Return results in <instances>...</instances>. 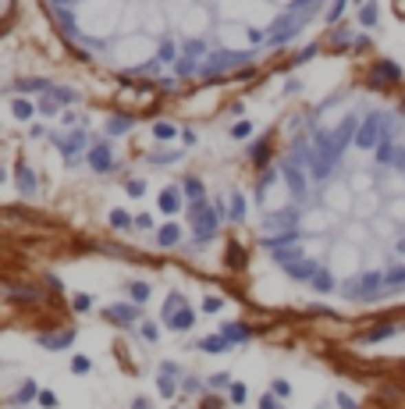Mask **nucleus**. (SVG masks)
I'll return each instance as SVG.
<instances>
[{
	"label": "nucleus",
	"instance_id": "nucleus-1",
	"mask_svg": "<svg viewBox=\"0 0 405 409\" xmlns=\"http://www.w3.org/2000/svg\"><path fill=\"white\" fill-rule=\"evenodd\" d=\"M164 324L171 327V331H188V327L196 324V313L185 306V296L182 292L167 296V302H164Z\"/></svg>",
	"mask_w": 405,
	"mask_h": 409
},
{
	"label": "nucleus",
	"instance_id": "nucleus-2",
	"mask_svg": "<svg viewBox=\"0 0 405 409\" xmlns=\"http://www.w3.org/2000/svg\"><path fill=\"white\" fill-rule=\"evenodd\" d=\"M384 129V114H370V118H362L359 121V132H355V146L359 150H377L380 146V132Z\"/></svg>",
	"mask_w": 405,
	"mask_h": 409
},
{
	"label": "nucleus",
	"instance_id": "nucleus-3",
	"mask_svg": "<svg viewBox=\"0 0 405 409\" xmlns=\"http://www.w3.org/2000/svg\"><path fill=\"white\" fill-rule=\"evenodd\" d=\"M252 54H245V50H221V54H213L206 65H203V75L206 78H213V75H221V71H228V68H239V65H245Z\"/></svg>",
	"mask_w": 405,
	"mask_h": 409
},
{
	"label": "nucleus",
	"instance_id": "nucleus-4",
	"mask_svg": "<svg viewBox=\"0 0 405 409\" xmlns=\"http://www.w3.org/2000/svg\"><path fill=\"white\" fill-rule=\"evenodd\" d=\"M281 178L288 181V189H292V196H295V199H303V196H306L309 181H306V171L298 168V160H292V157H288V160L281 164Z\"/></svg>",
	"mask_w": 405,
	"mask_h": 409
},
{
	"label": "nucleus",
	"instance_id": "nucleus-5",
	"mask_svg": "<svg viewBox=\"0 0 405 409\" xmlns=\"http://www.w3.org/2000/svg\"><path fill=\"white\" fill-rule=\"evenodd\" d=\"M85 164H89L93 171L107 175L114 168V153H111V142H93L89 150H85Z\"/></svg>",
	"mask_w": 405,
	"mask_h": 409
},
{
	"label": "nucleus",
	"instance_id": "nucleus-6",
	"mask_svg": "<svg viewBox=\"0 0 405 409\" xmlns=\"http://www.w3.org/2000/svg\"><path fill=\"white\" fill-rule=\"evenodd\" d=\"M320 271H324V267H320L313 256H303V260H295V263H288V267H285V274L295 278V281H313Z\"/></svg>",
	"mask_w": 405,
	"mask_h": 409
},
{
	"label": "nucleus",
	"instance_id": "nucleus-7",
	"mask_svg": "<svg viewBox=\"0 0 405 409\" xmlns=\"http://www.w3.org/2000/svg\"><path fill=\"white\" fill-rule=\"evenodd\" d=\"M107 320L128 327V324L139 320V310H135V306H128V302H114V306H107Z\"/></svg>",
	"mask_w": 405,
	"mask_h": 409
},
{
	"label": "nucleus",
	"instance_id": "nucleus-8",
	"mask_svg": "<svg viewBox=\"0 0 405 409\" xmlns=\"http://www.w3.org/2000/svg\"><path fill=\"white\" fill-rule=\"evenodd\" d=\"M398 78H402V68L391 65V60H377V65H373V82H377V86H380V82H395V86H398Z\"/></svg>",
	"mask_w": 405,
	"mask_h": 409
},
{
	"label": "nucleus",
	"instance_id": "nucleus-9",
	"mask_svg": "<svg viewBox=\"0 0 405 409\" xmlns=\"http://www.w3.org/2000/svg\"><path fill=\"white\" fill-rule=\"evenodd\" d=\"M72 342H75V331H61V335H43L39 338V345L47 353H61V349H68Z\"/></svg>",
	"mask_w": 405,
	"mask_h": 409
},
{
	"label": "nucleus",
	"instance_id": "nucleus-10",
	"mask_svg": "<svg viewBox=\"0 0 405 409\" xmlns=\"http://www.w3.org/2000/svg\"><path fill=\"white\" fill-rule=\"evenodd\" d=\"M18 189H21V196H36V175H32V168L29 164H18Z\"/></svg>",
	"mask_w": 405,
	"mask_h": 409
},
{
	"label": "nucleus",
	"instance_id": "nucleus-11",
	"mask_svg": "<svg viewBox=\"0 0 405 409\" xmlns=\"http://www.w3.org/2000/svg\"><path fill=\"white\" fill-rule=\"evenodd\" d=\"M160 210H164V214H178V210H182V189H175V186L164 189V192H160Z\"/></svg>",
	"mask_w": 405,
	"mask_h": 409
},
{
	"label": "nucleus",
	"instance_id": "nucleus-12",
	"mask_svg": "<svg viewBox=\"0 0 405 409\" xmlns=\"http://www.w3.org/2000/svg\"><path fill=\"white\" fill-rule=\"evenodd\" d=\"M39 395H43L39 388H36L32 381H25V384H21V388H18V392H14L8 402H11V406H29V402H32V399H39Z\"/></svg>",
	"mask_w": 405,
	"mask_h": 409
},
{
	"label": "nucleus",
	"instance_id": "nucleus-13",
	"mask_svg": "<svg viewBox=\"0 0 405 409\" xmlns=\"http://www.w3.org/2000/svg\"><path fill=\"white\" fill-rule=\"evenodd\" d=\"M199 349H203V353H210V356H221V353H228V349H231V342H228L224 335H210V338H203V342H199Z\"/></svg>",
	"mask_w": 405,
	"mask_h": 409
},
{
	"label": "nucleus",
	"instance_id": "nucleus-14",
	"mask_svg": "<svg viewBox=\"0 0 405 409\" xmlns=\"http://www.w3.org/2000/svg\"><path fill=\"white\" fill-rule=\"evenodd\" d=\"M11 89H18V93H43V96H47L50 93V82L47 78H21V82H14Z\"/></svg>",
	"mask_w": 405,
	"mask_h": 409
},
{
	"label": "nucleus",
	"instance_id": "nucleus-15",
	"mask_svg": "<svg viewBox=\"0 0 405 409\" xmlns=\"http://www.w3.org/2000/svg\"><path fill=\"white\" fill-rule=\"evenodd\" d=\"M331 168H334V164L324 160V157L313 150V157H309V171H313V178H316V181H327V178H331Z\"/></svg>",
	"mask_w": 405,
	"mask_h": 409
},
{
	"label": "nucleus",
	"instance_id": "nucleus-16",
	"mask_svg": "<svg viewBox=\"0 0 405 409\" xmlns=\"http://www.w3.org/2000/svg\"><path fill=\"white\" fill-rule=\"evenodd\" d=\"M178 43H175V39H164V43H160V54H157V65H178Z\"/></svg>",
	"mask_w": 405,
	"mask_h": 409
},
{
	"label": "nucleus",
	"instance_id": "nucleus-17",
	"mask_svg": "<svg viewBox=\"0 0 405 409\" xmlns=\"http://www.w3.org/2000/svg\"><path fill=\"white\" fill-rule=\"evenodd\" d=\"M391 335H398V327L395 324H380V327H373V331H366V335H359V342H384V338H391Z\"/></svg>",
	"mask_w": 405,
	"mask_h": 409
},
{
	"label": "nucleus",
	"instance_id": "nucleus-18",
	"mask_svg": "<svg viewBox=\"0 0 405 409\" xmlns=\"http://www.w3.org/2000/svg\"><path fill=\"white\" fill-rule=\"evenodd\" d=\"M221 335H224L231 345H239V342L249 338V327H245V324H224V327H221Z\"/></svg>",
	"mask_w": 405,
	"mask_h": 409
},
{
	"label": "nucleus",
	"instance_id": "nucleus-19",
	"mask_svg": "<svg viewBox=\"0 0 405 409\" xmlns=\"http://www.w3.org/2000/svg\"><path fill=\"white\" fill-rule=\"evenodd\" d=\"M82 146H85V132H75V135H68V139L61 142V153L72 160V157H75V153H78Z\"/></svg>",
	"mask_w": 405,
	"mask_h": 409
},
{
	"label": "nucleus",
	"instance_id": "nucleus-20",
	"mask_svg": "<svg viewBox=\"0 0 405 409\" xmlns=\"http://www.w3.org/2000/svg\"><path fill=\"white\" fill-rule=\"evenodd\" d=\"M178 239H182L178 224H164V228L157 232V242H160V245H178Z\"/></svg>",
	"mask_w": 405,
	"mask_h": 409
},
{
	"label": "nucleus",
	"instance_id": "nucleus-21",
	"mask_svg": "<svg viewBox=\"0 0 405 409\" xmlns=\"http://www.w3.org/2000/svg\"><path fill=\"white\" fill-rule=\"evenodd\" d=\"M8 299H25V302H36L39 299V289H18V285H8Z\"/></svg>",
	"mask_w": 405,
	"mask_h": 409
},
{
	"label": "nucleus",
	"instance_id": "nucleus-22",
	"mask_svg": "<svg viewBox=\"0 0 405 409\" xmlns=\"http://www.w3.org/2000/svg\"><path fill=\"white\" fill-rule=\"evenodd\" d=\"M384 289H388V292L405 289V267H395L391 274H384Z\"/></svg>",
	"mask_w": 405,
	"mask_h": 409
},
{
	"label": "nucleus",
	"instance_id": "nucleus-23",
	"mask_svg": "<svg viewBox=\"0 0 405 409\" xmlns=\"http://www.w3.org/2000/svg\"><path fill=\"white\" fill-rule=\"evenodd\" d=\"M157 388H160V395H164V399H175V392H178V384H175V374H160Z\"/></svg>",
	"mask_w": 405,
	"mask_h": 409
},
{
	"label": "nucleus",
	"instance_id": "nucleus-24",
	"mask_svg": "<svg viewBox=\"0 0 405 409\" xmlns=\"http://www.w3.org/2000/svg\"><path fill=\"white\" fill-rule=\"evenodd\" d=\"M11 111H14V118H18V121H29V118L36 114V107L29 104V100H14V104H11Z\"/></svg>",
	"mask_w": 405,
	"mask_h": 409
},
{
	"label": "nucleus",
	"instance_id": "nucleus-25",
	"mask_svg": "<svg viewBox=\"0 0 405 409\" xmlns=\"http://www.w3.org/2000/svg\"><path fill=\"white\" fill-rule=\"evenodd\" d=\"M128 224H135V217H132V214H124V210H111V228L124 232Z\"/></svg>",
	"mask_w": 405,
	"mask_h": 409
},
{
	"label": "nucleus",
	"instance_id": "nucleus-26",
	"mask_svg": "<svg viewBox=\"0 0 405 409\" xmlns=\"http://www.w3.org/2000/svg\"><path fill=\"white\" fill-rule=\"evenodd\" d=\"M128 129H132V118H111V121H107V132H111V135H121Z\"/></svg>",
	"mask_w": 405,
	"mask_h": 409
},
{
	"label": "nucleus",
	"instance_id": "nucleus-27",
	"mask_svg": "<svg viewBox=\"0 0 405 409\" xmlns=\"http://www.w3.org/2000/svg\"><path fill=\"white\" fill-rule=\"evenodd\" d=\"M309 285H313L316 292H331V289H334V278H331L327 271H320V274H316V278H313Z\"/></svg>",
	"mask_w": 405,
	"mask_h": 409
},
{
	"label": "nucleus",
	"instance_id": "nucleus-28",
	"mask_svg": "<svg viewBox=\"0 0 405 409\" xmlns=\"http://www.w3.org/2000/svg\"><path fill=\"white\" fill-rule=\"evenodd\" d=\"M203 54H206V43H203V39H188V43H185V57L199 60Z\"/></svg>",
	"mask_w": 405,
	"mask_h": 409
},
{
	"label": "nucleus",
	"instance_id": "nucleus-29",
	"mask_svg": "<svg viewBox=\"0 0 405 409\" xmlns=\"http://www.w3.org/2000/svg\"><path fill=\"white\" fill-rule=\"evenodd\" d=\"M175 71H178V75H196V71H203V68H199V60H192V57H182L178 65H175Z\"/></svg>",
	"mask_w": 405,
	"mask_h": 409
},
{
	"label": "nucleus",
	"instance_id": "nucleus-30",
	"mask_svg": "<svg viewBox=\"0 0 405 409\" xmlns=\"http://www.w3.org/2000/svg\"><path fill=\"white\" fill-rule=\"evenodd\" d=\"M153 135H157V139H175L178 129L171 125V121H157V125H153Z\"/></svg>",
	"mask_w": 405,
	"mask_h": 409
},
{
	"label": "nucleus",
	"instance_id": "nucleus-31",
	"mask_svg": "<svg viewBox=\"0 0 405 409\" xmlns=\"http://www.w3.org/2000/svg\"><path fill=\"white\" fill-rule=\"evenodd\" d=\"M270 392H274V395H277V399H281V402H285V399H288V395H292V384H288V381H285V377H277V381H274V384H270Z\"/></svg>",
	"mask_w": 405,
	"mask_h": 409
},
{
	"label": "nucleus",
	"instance_id": "nucleus-32",
	"mask_svg": "<svg viewBox=\"0 0 405 409\" xmlns=\"http://www.w3.org/2000/svg\"><path fill=\"white\" fill-rule=\"evenodd\" d=\"M231 221H245V199L231 196Z\"/></svg>",
	"mask_w": 405,
	"mask_h": 409
},
{
	"label": "nucleus",
	"instance_id": "nucleus-33",
	"mask_svg": "<svg viewBox=\"0 0 405 409\" xmlns=\"http://www.w3.org/2000/svg\"><path fill=\"white\" fill-rule=\"evenodd\" d=\"M228 263H231V267H242V263H245V256H242V245H228Z\"/></svg>",
	"mask_w": 405,
	"mask_h": 409
},
{
	"label": "nucleus",
	"instance_id": "nucleus-34",
	"mask_svg": "<svg viewBox=\"0 0 405 409\" xmlns=\"http://www.w3.org/2000/svg\"><path fill=\"white\" fill-rule=\"evenodd\" d=\"M267 157H270L267 142H256V146H252V160H256V164H260V168H263V164H267Z\"/></svg>",
	"mask_w": 405,
	"mask_h": 409
},
{
	"label": "nucleus",
	"instance_id": "nucleus-35",
	"mask_svg": "<svg viewBox=\"0 0 405 409\" xmlns=\"http://www.w3.org/2000/svg\"><path fill=\"white\" fill-rule=\"evenodd\" d=\"M185 192L196 196V199H203V181H199V178H185Z\"/></svg>",
	"mask_w": 405,
	"mask_h": 409
},
{
	"label": "nucleus",
	"instance_id": "nucleus-36",
	"mask_svg": "<svg viewBox=\"0 0 405 409\" xmlns=\"http://www.w3.org/2000/svg\"><path fill=\"white\" fill-rule=\"evenodd\" d=\"M72 371H75V374H89V371H93V360H85V356H75Z\"/></svg>",
	"mask_w": 405,
	"mask_h": 409
},
{
	"label": "nucleus",
	"instance_id": "nucleus-37",
	"mask_svg": "<svg viewBox=\"0 0 405 409\" xmlns=\"http://www.w3.org/2000/svg\"><path fill=\"white\" fill-rule=\"evenodd\" d=\"M132 299H135V302H146V299H149V285L135 281V285H132Z\"/></svg>",
	"mask_w": 405,
	"mask_h": 409
},
{
	"label": "nucleus",
	"instance_id": "nucleus-38",
	"mask_svg": "<svg viewBox=\"0 0 405 409\" xmlns=\"http://www.w3.org/2000/svg\"><path fill=\"white\" fill-rule=\"evenodd\" d=\"M359 18H362V25H373L377 22V4H366V8L359 11Z\"/></svg>",
	"mask_w": 405,
	"mask_h": 409
},
{
	"label": "nucleus",
	"instance_id": "nucleus-39",
	"mask_svg": "<svg viewBox=\"0 0 405 409\" xmlns=\"http://www.w3.org/2000/svg\"><path fill=\"white\" fill-rule=\"evenodd\" d=\"M231 402H234V406H242V402H245V384H239V381L231 384Z\"/></svg>",
	"mask_w": 405,
	"mask_h": 409
},
{
	"label": "nucleus",
	"instance_id": "nucleus-40",
	"mask_svg": "<svg viewBox=\"0 0 405 409\" xmlns=\"http://www.w3.org/2000/svg\"><path fill=\"white\" fill-rule=\"evenodd\" d=\"M75 310H78V313H89V310H93V299H89V296H75Z\"/></svg>",
	"mask_w": 405,
	"mask_h": 409
},
{
	"label": "nucleus",
	"instance_id": "nucleus-41",
	"mask_svg": "<svg viewBox=\"0 0 405 409\" xmlns=\"http://www.w3.org/2000/svg\"><path fill=\"white\" fill-rule=\"evenodd\" d=\"M260 409H281V399H277V395L270 392V395H263V399H260Z\"/></svg>",
	"mask_w": 405,
	"mask_h": 409
},
{
	"label": "nucleus",
	"instance_id": "nucleus-42",
	"mask_svg": "<svg viewBox=\"0 0 405 409\" xmlns=\"http://www.w3.org/2000/svg\"><path fill=\"white\" fill-rule=\"evenodd\" d=\"M249 132H252V125H249V121H239V125L231 129V135H234V139H245Z\"/></svg>",
	"mask_w": 405,
	"mask_h": 409
},
{
	"label": "nucleus",
	"instance_id": "nucleus-43",
	"mask_svg": "<svg viewBox=\"0 0 405 409\" xmlns=\"http://www.w3.org/2000/svg\"><path fill=\"white\" fill-rule=\"evenodd\" d=\"M313 57H316V43H313V47H306L303 54H298V57H295V65H306V60H313Z\"/></svg>",
	"mask_w": 405,
	"mask_h": 409
},
{
	"label": "nucleus",
	"instance_id": "nucleus-44",
	"mask_svg": "<svg viewBox=\"0 0 405 409\" xmlns=\"http://www.w3.org/2000/svg\"><path fill=\"white\" fill-rule=\"evenodd\" d=\"M210 384H213V388H231L234 381H228V374H213V377H210Z\"/></svg>",
	"mask_w": 405,
	"mask_h": 409
},
{
	"label": "nucleus",
	"instance_id": "nucleus-45",
	"mask_svg": "<svg viewBox=\"0 0 405 409\" xmlns=\"http://www.w3.org/2000/svg\"><path fill=\"white\" fill-rule=\"evenodd\" d=\"M128 192H132V196H142V192H146V181L132 178V181H128Z\"/></svg>",
	"mask_w": 405,
	"mask_h": 409
},
{
	"label": "nucleus",
	"instance_id": "nucleus-46",
	"mask_svg": "<svg viewBox=\"0 0 405 409\" xmlns=\"http://www.w3.org/2000/svg\"><path fill=\"white\" fill-rule=\"evenodd\" d=\"M142 338L146 342H157V324H142Z\"/></svg>",
	"mask_w": 405,
	"mask_h": 409
},
{
	"label": "nucleus",
	"instance_id": "nucleus-47",
	"mask_svg": "<svg viewBox=\"0 0 405 409\" xmlns=\"http://www.w3.org/2000/svg\"><path fill=\"white\" fill-rule=\"evenodd\" d=\"M39 406H47V409H54V406H57V395H54V392H43V395H39Z\"/></svg>",
	"mask_w": 405,
	"mask_h": 409
},
{
	"label": "nucleus",
	"instance_id": "nucleus-48",
	"mask_svg": "<svg viewBox=\"0 0 405 409\" xmlns=\"http://www.w3.org/2000/svg\"><path fill=\"white\" fill-rule=\"evenodd\" d=\"M135 224H139V228H153V217H149V214H139Z\"/></svg>",
	"mask_w": 405,
	"mask_h": 409
},
{
	"label": "nucleus",
	"instance_id": "nucleus-49",
	"mask_svg": "<svg viewBox=\"0 0 405 409\" xmlns=\"http://www.w3.org/2000/svg\"><path fill=\"white\" fill-rule=\"evenodd\" d=\"M338 409H355V402L349 395H338Z\"/></svg>",
	"mask_w": 405,
	"mask_h": 409
},
{
	"label": "nucleus",
	"instance_id": "nucleus-50",
	"mask_svg": "<svg viewBox=\"0 0 405 409\" xmlns=\"http://www.w3.org/2000/svg\"><path fill=\"white\" fill-rule=\"evenodd\" d=\"M203 310H210V313H213V310H221V299H206V302H203Z\"/></svg>",
	"mask_w": 405,
	"mask_h": 409
},
{
	"label": "nucleus",
	"instance_id": "nucleus-51",
	"mask_svg": "<svg viewBox=\"0 0 405 409\" xmlns=\"http://www.w3.org/2000/svg\"><path fill=\"white\" fill-rule=\"evenodd\" d=\"M274 178H277V175H274V171H267V175H263V178H260V192H263V189H267V186H270V181H274Z\"/></svg>",
	"mask_w": 405,
	"mask_h": 409
},
{
	"label": "nucleus",
	"instance_id": "nucleus-52",
	"mask_svg": "<svg viewBox=\"0 0 405 409\" xmlns=\"http://www.w3.org/2000/svg\"><path fill=\"white\" fill-rule=\"evenodd\" d=\"M132 409H153V406H149V399H135V402H132Z\"/></svg>",
	"mask_w": 405,
	"mask_h": 409
},
{
	"label": "nucleus",
	"instance_id": "nucleus-53",
	"mask_svg": "<svg viewBox=\"0 0 405 409\" xmlns=\"http://www.w3.org/2000/svg\"><path fill=\"white\" fill-rule=\"evenodd\" d=\"M206 409H217V402H213V399H210V402H206Z\"/></svg>",
	"mask_w": 405,
	"mask_h": 409
},
{
	"label": "nucleus",
	"instance_id": "nucleus-54",
	"mask_svg": "<svg viewBox=\"0 0 405 409\" xmlns=\"http://www.w3.org/2000/svg\"><path fill=\"white\" fill-rule=\"evenodd\" d=\"M398 253H405V242H398Z\"/></svg>",
	"mask_w": 405,
	"mask_h": 409
}]
</instances>
